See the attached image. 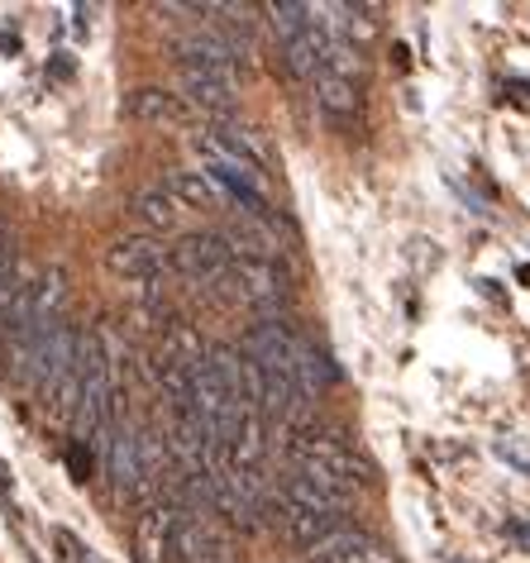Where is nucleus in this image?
Here are the masks:
<instances>
[{"label": "nucleus", "instance_id": "7", "mask_svg": "<svg viewBox=\"0 0 530 563\" xmlns=\"http://www.w3.org/2000/svg\"><path fill=\"white\" fill-rule=\"evenodd\" d=\"M173 563H230V540L201 511H183L173 534Z\"/></svg>", "mask_w": 530, "mask_h": 563}, {"label": "nucleus", "instance_id": "2", "mask_svg": "<svg viewBox=\"0 0 530 563\" xmlns=\"http://www.w3.org/2000/svg\"><path fill=\"white\" fill-rule=\"evenodd\" d=\"M283 454H287V463L297 473L316 477V483H325L334 492H349V497H354V492L368 483V468L354 459V449H344L340 440H330V434H306V430H297V434H287Z\"/></svg>", "mask_w": 530, "mask_h": 563}, {"label": "nucleus", "instance_id": "9", "mask_svg": "<svg viewBox=\"0 0 530 563\" xmlns=\"http://www.w3.org/2000/svg\"><path fill=\"white\" fill-rule=\"evenodd\" d=\"M225 244L234 258H254V263H283V244L277 234L268 230V220H254V216H230V230H225Z\"/></svg>", "mask_w": 530, "mask_h": 563}, {"label": "nucleus", "instance_id": "18", "mask_svg": "<svg viewBox=\"0 0 530 563\" xmlns=\"http://www.w3.org/2000/svg\"><path fill=\"white\" fill-rule=\"evenodd\" d=\"M139 216H144L153 230H177V220H183V201H177L167 187H148V191H139Z\"/></svg>", "mask_w": 530, "mask_h": 563}, {"label": "nucleus", "instance_id": "10", "mask_svg": "<svg viewBox=\"0 0 530 563\" xmlns=\"http://www.w3.org/2000/svg\"><path fill=\"white\" fill-rule=\"evenodd\" d=\"M177 520H183V511H173V506H153L148 516H139V530H134L139 563H167L173 559Z\"/></svg>", "mask_w": 530, "mask_h": 563}, {"label": "nucleus", "instance_id": "12", "mask_svg": "<svg viewBox=\"0 0 530 563\" xmlns=\"http://www.w3.org/2000/svg\"><path fill=\"white\" fill-rule=\"evenodd\" d=\"M110 477H115L120 497L144 501V473H139V434L124 426L120 434H110Z\"/></svg>", "mask_w": 530, "mask_h": 563}, {"label": "nucleus", "instance_id": "6", "mask_svg": "<svg viewBox=\"0 0 530 563\" xmlns=\"http://www.w3.org/2000/svg\"><path fill=\"white\" fill-rule=\"evenodd\" d=\"M183 91L191 106L216 115L220 124H230L234 106H240V87H234V77L220 73V67H183Z\"/></svg>", "mask_w": 530, "mask_h": 563}, {"label": "nucleus", "instance_id": "14", "mask_svg": "<svg viewBox=\"0 0 530 563\" xmlns=\"http://www.w3.org/2000/svg\"><path fill=\"white\" fill-rule=\"evenodd\" d=\"M124 110H130L139 124H183L187 120V106L177 101L173 91H163V87H139V91H130Z\"/></svg>", "mask_w": 530, "mask_h": 563}, {"label": "nucleus", "instance_id": "16", "mask_svg": "<svg viewBox=\"0 0 530 563\" xmlns=\"http://www.w3.org/2000/svg\"><path fill=\"white\" fill-rule=\"evenodd\" d=\"M344 516H306V511H287V540L291 544H301V549H320V544H330L334 534H340Z\"/></svg>", "mask_w": 530, "mask_h": 563}, {"label": "nucleus", "instance_id": "4", "mask_svg": "<svg viewBox=\"0 0 530 563\" xmlns=\"http://www.w3.org/2000/svg\"><path fill=\"white\" fill-rule=\"evenodd\" d=\"M106 267L124 282H158L173 267V249H163V239L153 234H120L106 249Z\"/></svg>", "mask_w": 530, "mask_h": 563}, {"label": "nucleus", "instance_id": "17", "mask_svg": "<svg viewBox=\"0 0 530 563\" xmlns=\"http://www.w3.org/2000/svg\"><path fill=\"white\" fill-rule=\"evenodd\" d=\"M316 96H320V110H325L330 120L349 124V120L358 115V91H354V81H349V77L325 73V77L316 81Z\"/></svg>", "mask_w": 530, "mask_h": 563}, {"label": "nucleus", "instance_id": "3", "mask_svg": "<svg viewBox=\"0 0 530 563\" xmlns=\"http://www.w3.org/2000/svg\"><path fill=\"white\" fill-rule=\"evenodd\" d=\"M220 287H230V297L244 301V306H254L263 320H277V311H283V301H287L283 273H277L273 263H254V258H234L230 277L220 282Z\"/></svg>", "mask_w": 530, "mask_h": 563}, {"label": "nucleus", "instance_id": "5", "mask_svg": "<svg viewBox=\"0 0 530 563\" xmlns=\"http://www.w3.org/2000/svg\"><path fill=\"white\" fill-rule=\"evenodd\" d=\"M230 263H234V253L220 234H183L173 244V267L183 277L201 282V287H220L230 277Z\"/></svg>", "mask_w": 530, "mask_h": 563}, {"label": "nucleus", "instance_id": "19", "mask_svg": "<svg viewBox=\"0 0 530 563\" xmlns=\"http://www.w3.org/2000/svg\"><path fill=\"white\" fill-rule=\"evenodd\" d=\"M10 263V253H5V234H0V267H5Z\"/></svg>", "mask_w": 530, "mask_h": 563}, {"label": "nucleus", "instance_id": "8", "mask_svg": "<svg viewBox=\"0 0 530 563\" xmlns=\"http://www.w3.org/2000/svg\"><path fill=\"white\" fill-rule=\"evenodd\" d=\"M277 492H283L287 511H306V516H344V506L354 501L349 492H334V487L316 483V477H306V473H291Z\"/></svg>", "mask_w": 530, "mask_h": 563}, {"label": "nucleus", "instance_id": "11", "mask_svg": "<svg viewBox=\"0 0 530 563\" xmlns=\"http://www.w3.org/2000/svg\"><path fill=\"white\" fill-rule=\"evenodd\" d=\"M316 559L325 563H397V554L383 540H373L368 530H340L330 544L316 549Z\"/></svg>", "mask_w": 530, "mask_h": 563}, {"label": "nucleus", "instance_id": "15", "mask_svg": "<svg viewBox=\"0 0 530 563\" xmlns=\"http://www.w3.org/2000/svg\"><path fill=\"white\" fill-rule=\"evenodd\" d=\"M167 191H173L183 206H191V210H220L225 206V191L216 187L211 173H173L167 177Z\"/></svg>", "mask_w": 530, "mask_h": 563}, {"label": "nucleus", "instance_id": "1", "mask_svg": "<svg viewBox=\"0 0 530 563\" xmlns=\"http://www.w3.org/2000/svg\"><path fill=\"white\" fill-rule=\"evenodd\" d=\"M73 426L87 444H106L115 430V363H110V334L101 330L81 334V406Z\"/></svg>", "mask_w": 530, "mask_h": 563}, {"label": "nucleus", "instance_id": "13", "mask_svg": "<svg viewBox=\"0 0 530 563\" xmlns=\"http://www.w3.org/2000/svg\"><path fill=\"white\" fill-rule=\"evenodd\" d=\"M177 58H183V67H220V73H230L234 48H230V38L216 30H191L177 38Z\"/></svg>", "mask_w": 530, "mask_h": 563}]
</instances>
